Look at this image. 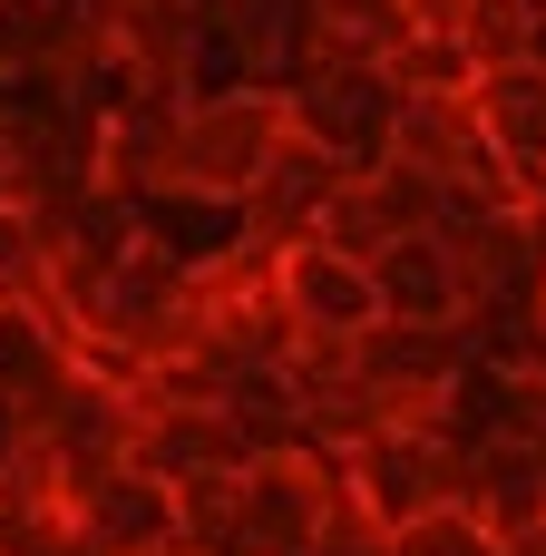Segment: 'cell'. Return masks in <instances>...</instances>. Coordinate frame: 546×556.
<instances>
[{
	"instance_id": "1",
	"label": "cell",
	"mask_w": 546,
	"mask_h": 556,
	"mask_svg": "<svg viewBox=\"0 0 546 556\" xmlns=\"http://www.w3.org/2000/svg\"><path fill=\"white\" fill-rule=\"evenodd\" d=\"M293 147V98L264 88V78H234V88H195L186 108V137H176V176L166 195L186 205H215V215H244V195L264 186V166ZM156 195V205H166Z\"/></svg>"
},
{
	"instance_id": "2",
	"label": "cell",
	"mask_w": 546,
	"mask_h": 556,
	"mask_svg": "<svg viewBox=\"0 0 546 556\" xmlns=\"http://www.w3.org/2000/svg\"><path fill=\"white\" fill-rule=\"evenodd\" d=\"M352 508L342 489V459L283 440V450H254L234 469V528H244V556H313L332 538V518Z\"/></svg>"
},
{
	"instance_id": "3",
	"label": "cell",
	"mask_w": 546,
	"mask_h": 556,
	"mask_svg": "<svg viewBox=\"0 0 546 556\" xmlns=\"http://www.w3.org/2000/svg\"><path fill=\"white\" fill-rule=\"evenodd\" d=\"M342 489L361 518H381L391 538L449 498H469V440L459 430H371L361 450H342Z\"/></svg>"
},
{
	"instance_id": "4",
	"label": "cell",
	"mask_w": 546,
	"mask_h": 556,
	"mask_svg": "<svg viewBox=\"0 0 546 556\" xmlns=\"http://www.w3.org/2000/svg\"><path fill=\"white\" fill-rule=\"evenodd\" d=\"M283 98H293V137H313L352 176L391 156V127H401V68L391 59H313Z\"/></svg>"
},
{
	"instance_id": "5",
	"label": "cell",
	"mask_w": 546,
	"mask_h": 556,
	"mask_svg": "<svg viewBox=\"0 0 546 556\" xmlns=\"http://www.w3.org/2000/svg\"><path fill=\"white\" fill-rule=\"evenodd\" d=\"M371 274H381V313L410 323V332H479L488 323V293H479V274H469V254H459L449 225L401 235Z\"/></svg>"
},
{
	"instance_id": "6",
	"label": "cell",
	"mask_w": 546,
	"mask_h": 556,
	"mask_svg": "<svg viewBox=\"0 0 546 556\" xmlns=\"http://www.w3.org/2000/svg\"><path fill=\"white\" fill-rule=\"evenodd\" d=\"M274 303L303 342H371L391 313H381V274L361 254H332V244H293L274 254Z\"/></svg>"
},
{
	"instance_id": "7",
	"label": "cell",
	"mask_w": 546,
	"mask_h": 556,
	"mask_svg": "<svg viewBox=\"0 0 546 556\" xmlns=\"http://www.w3.org/2000/svg\"><path fill=\"white\" fill-rule=\"evenodd\" d=\"M98 29H107V59L137 88H195V59L215 39V10L205 0H98Z\"/></svg>"
},
{
	"instance_id": "8",
	"label": "cell",
	"mask_w": 546,
	"mask_h": 556,
	"mask_svg": "<svg viewBox=\"0 0 546 556\" xmlns=\"http://www.w3.org/2000/svg\"><path fill=\"white\" fill-rule=\"evenodd\" d=\"M342 156H322L313 137H293L274 166H264V186L244 195V215H234V235L244 244H264V254H293V244H313L322 235V215H332V195H342Z\"/></svg>"
},
{
	"instance_id": "9",
	"label": "cell",
	"mask_w": 546,
	"mask_h": 556,
	"mask_svg": "<svg viewBox=\"0 0 546 556\" xmlns=\"http://www.w3.org/2000/svg\"><path fill=\"white\" fill-rule=\"evenodd\" d=\"M156 547H176V489L127 459L78 498V556H156Z\"/></svg>"
},
{
	"instance_id": "10",
	"label": "cell",
	"mask_w": 546,
	"mask_h": 556,
	"mask_svg": "<svg viewBox=\"0 0 546 556\" xmlns=\"http://www.w3.org/2000/svg\"><path fill=\"white\" fill-rule=\"evenodd\" d=\"M205 10H215V39H225L264 88H293V78L313 68V49H322L313 0H205Z\"/></svg>"
},
{
	"instance_id": "11",
	"label": "cell",
	"mask_w": 546,
	"mask_h": 556,
	"mask_svg": "<svg viewBox=\"0 0 546 556\" xmlns=\"http://www.w3.org/2000/svg\"><path fill=\"white\" fill-rule=\"evenodd\" d=\"M469 108H479V127H488V147H498V166L537 195V186H546V68H479Z\"/></svg>"
},
{
	"instance_id": "12",
	"label": "cell",
	"mask_w": 546,
	"mask_h": 556,
	"mask_svg": "<svg viewBox=\"0 0 546 556\" xmlns=\"http://www.w3.org/2000/svg\"><path fill=\"white\" fill-rule=\"evenodd\" d=\"M49 264H59V205L10 195L0 205V303H39Z\"/></svg>"
},
{
	"instance_id": "13",
	"label": "cell",
	"mask_w": 546,
	"mask_h": 556,
	"mask_svg": "<svg viewBox=\"0 0 546 556\" xmlns=\"http://www.w3.org/2000/svg\"><path fill=\"white\" fill-rule=\"evenodd\" d=\"M322 49L313 59H401L410 49V0H313Z\"/></svg>"
},
{
	"instance_id": "14",
	"label": "cell",
	"mask_w": 546,
	"mask_h": 556,
	"mask_svg": "<svg viewBox=\"0 0 546 556\" xmlns=\"http://www.w3.org/2000/svg\"><path fill=\"white\" fill-rule=\"evenodd\" d=\"M537 10L546 0H469V29H459L469 68H528L537 59Z\"/></svg>"
},
{
	"instance_id": "15",
	"label": "cell",
	"mask_w": 546,
	"mask_h": 556,
	"mask_svg": "<svg viewBox=\"0 0 546 556\" xmlns=\"http://www.w3.org/2000/svg\"><path fill=\"white\" fill-rule=\"evenodd\" d=\"M401 556H498V528L469 498H449V508H430V518L401 528Z\"/></svg>"
},
{
	"instance_id": "16",
	"label": "cell",
	"mask_w": 546,
	"mask_h": 556,
	"mask_svg": "<svg viewBox=\"0 0 546 556\" xmlns=\"http://www.w3.org/2000/svg\"><path fill=\"white\" fill-rule=\"evenodd\" d=\"M313 556H401V538H391L381 518H361V508H342V518H332V538H322Z\"/></svg>"
},
{
	"instance_id": "17",
	"label": "cell",
	"mask_w": 546,
	"mask_h": 556,
	"mask_svg": "<svg viewBox=\"0 0 546 556\" xmlns=\"http://www.w3.org/2000/svg\"><path fill=\"white\" fill-rule=\"evenodd\" d=\"M498 556H546V518H528V528H508V538H498Z\"/></svg>"
},
{
	"instance_id": "18",
	"label": "cell",
	"mask_w": 546,
	"mask_h": 556,
	"mask_svg": "<svg viewBox=\"0 0 546 556\" xmlns=\"http://www.w3.org/2000/svg\"><path fill=\"white\" fill-rule=\"evenodd\" d=\"M0 20H10V0H0Z\"/></svg>"
},
{
	"instance_id": "19",
	"label": "cell",
	"mask_w": 546,
	"mask_h": 556,
	"mask_svg": "<svg viewBox=\"0 0 546 556\" xmlns=\"http://www.w3.org/2000/svg\"><path fill=\"white\" fill-rule=\"evenodd\" d=\"M29 10H39V0H29Z\"/></svg>"
}]
</instances>
